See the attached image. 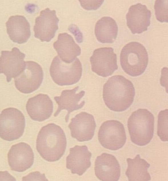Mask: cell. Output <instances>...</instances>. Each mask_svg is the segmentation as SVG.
Returning a JSON list of instances; mask_svg holds the SVG:
<instances>
[{
	"label": "cell",
	"instance_id": "obj_9",
	"mask_svg": "<svg viewBox=\"0 0 168 181\" xmlns=\"http://www.w3.org/2000/svg\"><path fill=\"white\" fill-rule=\"evenodd\" d=\"M90 61L92 71L103 77L111 75L118 69L117 55L111 47L95 49Z\"/></svg>",
	"mask_w": 168,
	"mask_h": 181
},
{
	"label": "cell",
	"instance_id": "obj_7",
	"mask_svg": "<svg viewBox=\"0 0 168 181\" xmlns=\"http://www.w3.org/2000/svg\"><path fill=\"white\" fill-rule=\"evenodd\" d=\"M98 137L102 146L112 150L122 148L127 139L123 125L115 120H108L102 123L98 131Z\"/></svg>",
	"mask_w": 168,
	"mask_h": 181
},
{
	"label": "cell",
	"instance_id": "obj_3",
	"mask_svg": "<svg viewBox=\"0 0 168 181\" xmlns=\"http://www.w3.org/2000/svg\"><path fill=\"white\" fill-rule=\"evenodd\" d=\"M154 121L153 114L146 109L139 108L133 112L127 121L131 141L139 146L149 144L153 136Z\"/></svg>",
	"mask_w": 168,
	"mask_h": 181
},
{
	"label": "cell",
	"instance_id": "obj_24",
	"mask_svg": "<svg viewBox=\"0 0 168 181\" xmlns=\"http://www.w3.org/2000/svg\"><path fill=\"white\" fill-rule=\"evenodd\" d=\"M154 7L157 20L161 23H168V0H156Z\"/></svg>",
	"mask_w": 168,
	"mask_h": 181
},
{
	"label": "cell",
	"instance_id": "obj_14",
	"mask_svg": "<svg viewBox=\"0 0 168 181\" xmlns=\"http://www.w3.org/2000/svg\"><path fill=\"white\" fill-rule=\"evenodd\" d=\"M94 170L96 176L103 181H117L120 177V166L115 156L103 153L96 158Z\"/></svg>",
	"mask_w": 168,
	"mask_h": 181
},
{
	"label": "cell",
	"instance_id": "obj_22",
	"mask_svg": "<svg viewBox=\"0 0 168 181\" xmlns=\"http://www.w3.org/2000/svg\"><path fill=\"white\" fill-rule=\"evenodd\" d=\"M127 168L125 175L129 181H148L151 178L147 170L150 164L145 159L141 158L139 154L134 158L127 159Z\"/></svg>",
	"mask_w": 168,
	"mask_h": 181
},
{
	"label": "cell",
	"instance_id": "obj_13",
	"mask_svg": "<svg viewBox=\"0 0 168 181\" xmlns=\"http://www.w3.org/2000/svg\"><path fill=\"white\" fill-rule=\"evenodd\" d=\"M71 136L80 142L89 141L94 135L96 123L93 116L85 112L76 114L68 125Z\"/></svg>",
	"mask_w": 168,
	"mask_h": 181
},
{
	"label": "cell",
	"instance_id": "obj_17",
	"mask_svg": "<svg viewBox=\"0 0 168 181\" xmlns=\"http://www.w3.org/2000/svg\"><path fill=\"white\" fill-rule=\"evenodd\" d=\"M91 155L86 146L76 145L69 148L66 158V167L72 174L81 176L91 167Z\"/></svg>",
	"mask_w": 168,
	"mask_h": 181
},
{
	"label": "cell",
	"instance_id": "obj_20",
	"mask_svg": "<svg viewBox=\"0 0 168 181\" xmlns=\"http://www.w3.org/2000/svg\"><path fill=\"white\" fill-rule=\"evenodd\" d=\"M53 47L59 57L63 62L70 63L81 54V49L71 35L64 33L59 34Z\"/></svg>",
	"mask_w": 168,
	"mask_h": 181
},
{
	"label": "cell",
	"instance_id": "obj_11",
	"mask_svg": "<svg viewBox=\"0 0 168 181\" xmlns=\"http://www.w3.org/2000/svg\"><path fill=\"white\" fill-rule=\"evenodd\" d=\"M25 55L16 47L11 51H2L0 58V73L6 76L7 82L18 76L24 70L25 65Z\"/></svg>",
	"mask_w": 168,
	"mask_h": 181
},
{
	"label": "cell",
	"instance_id": "obj_5",
	"mask_svg": "<svg viewBox=\"0 0 168 181\" xmlns=\"http://www.w3.org/2000/svg\"><path fill=\"white\" fill-rule=\"evenodd\" d=\"M49 71L53 81L61 86L71 85L77 83L82 75V64L76 58L72 63H65L58 56L53 59Z\"/></svg>",
	"mask_w": 168,
	"mask_h": 181
},
{
	"label": "cell",
	"instance_id": "obj_10",
	"mask_svg": "<svg viewBox=\"0 0 168 181\" xmlns=\"http://www.w3.org/2000/svg\"><path fill=\"white\" fill-rule=\"evenodd\" d=\"M59 21L55 10L46 8L41 11L35 20L33 27L35 37L42 42L50 41L58 29Z\"/></svg>",
	"mask_w": 168,
	"mask_h": 181
},
{
	"label": "cell",
	"instance_id": "obj_1",
	"mask_svg": "<svg viewBox=\"0 0 168 181\" xmlns=\"http://www.w3.org/2000/svg\"><path fill=\"white\" fill-rule=\"evenodd\" d=\"M135 92L132 82L124 76L115 75L110 77L103 86L104 103L110 110L124 111L132 104Z\"/></svg>",
	"mask_w": 168,
	"mask_h": 181
},
{
	"label": "cell",
	"instance_id": "obj_21",
	"mask_svg": "<svg viewBox=\"0 0 168 181\" xmlns=\"http://www.w3.org/2000/svg\"><path fill=\"white\" fill-rule=\"evenodd\" d=\"M118 32L117 23L111 17H103L95 24V35L97 40L101 43H113L117 37Z\"/></svg>",
	"mask_w": 168,
	"mask_h": 181
},
{
	"label": "cell",
	"instance_id": "obj_12",
	"mask_svg": "<svg viewBox=\"0 0 168 181\" xmlns=\"http://www.w3.org/2000/svg\"><path fill=\"white\" fill-rule=\"evenodd\" d=\"M7 159L11 170L22 172L33 165L34 154L29 144L21 142L11 146L8 153Z\"/></svg>",
	"mask_w": 168,
	"mask_h": 181
},
{
	"label": "cell",
	"instance_id": "obj_4",
	"mask_svg": "<svg viewBox=\"0 0 168 181\" xmlns=\"http://www.w3.org/2000/svg\"><path fill=\"white\" fill-rule=\"evenodd\" d=\"M148 60L146 48L137 42L128 43L121 51V66L125 72L131 76L137 77L142 74L146 69Z\"/></svg>",
	"mask_w": 168,
	"mask_h": 181
},
{
	"label": "cell",
	"instance_id": "obj_2",
	"mask_svg": "<svg viewBox=\"0 0 168 181\" xmlns=\"http://www.w3.org/2000/svg\"><path fill=\"white\" fill-rule=\"evenodd\" d=\"M67 141L61 127L53 123L42 127L36 140V148L40 155L49 162L56 161L64 155Z\"/></svg>",
	"mask_w": 168,
	"mask_h": 181
},
{
	"label": "cell",
	"instance_id": "obj_8",
	"mask_svg": "<svg viewBox=\"0 0 168 181\" xmlns=\"http://www.w3.org/2000/svg\"><path fill=\"white\" fill-rule=\"evenodd\" d=\"M43 78V71L41 66L35 62L26 61L23 71L14 78L15 85L21 92L30 93L39 88Z\"/></svg>",
	"mask_w": 168,
	"mask_h": 181
},
{
	"label": "cell",
	"instance_id": "obj_25",
	"mask_svg": "<svg viewBox=\"0 0 168 181\" xmlns=\"http://www.w3.org/2000/svg\"><path fill=\"white\" fill-rule=\"evenodd\" d=\"M81 6L87 10H95L102 5L104 0H79Z\"/></svg>",
	"mask_w": 168,
	"mask_h": 181
},
{
	"label": "cell",
	"instance_id": "obj_15",
	"mask_svg": "<svg viewBox=\"0 0 168 181\" xmlns=\"http://www.w3.org/2000/svg\"><path fill=\"white\" fill-rule=\"evenodd\" d=\"M151 11L140 3L131 5L126 15L127 24L133 34L147 30L150 24Z\"/></svg>",
	"mask_w": 168,
	"mask_h": 181
},
{
	"label": "cell",
	"instance_id": "obj_26",
	"mask_svg": "<svg viewBox=\"0 0 168 181\" xmlns=\"http://www.w3.org/2000/svg\"><path fill=\"white\" fill-rule=\"evenodd\" d=\"M22 181L41 180L48 181L45 174H41L39 172L36 171L31 172L27 175L23 176L22 178Z\"/></svg>",
	"mask_w": 168,
	"mask_h": 181
},
{
	"label": "cell",
	"instance_id": "obj_19",
	"mask_svg": "<svg viewBox=\"0 0 168 181\" xmlns=\"http://www.w3.org/2000/svg\"><path fill=\"white\" fill-rule=\"evenodd\" d=\"M7 33L10 40L19 44L26 42L30 37L29 23L22 15L10 16L6 23Z\"/></svg>",
	"mask_w": 168,
	"mask_h": 181
},
{
	"label": "cell",
	"instance_id": "obj_6",
	"mask_svg": "<svg viewBox=\"0 0 168 181\" xmlns=\"http://www.w3.org/2000/svg\"><path fill=\"white\" fill-rule=\"evenodd\" d=\"M25 125V117L17 109L9 107L3 109L0 114V135L1 138L11 141L23 135Z\"/></svg>",
	"mask_w": 168,
	"mask_h": 181
},
{
	"label": "cell",
	"instance_id": "obj_18",
	"mask_svg": "<svg viewBox=\"0 0 168 181\" xmlns=\"http://www.w3.org/2000/svg\"><path fill=\"white\" fill-rule=\"evenodd\" d=\"M79 88L77 86L71 90H63L59 96H55L54 99L58 105V108L54 114L57 116L63 110H65L67 113L65 117V120L67 122L71 112L82 108L85 104L81 99L85 94V91L82 90L77 93Z\"/></svg>",
	"mask_w": 168,
	"mask_h": 181
},
{
	"label": "cell",
	"instance_id": "obj_16",
	"mask_svg": "<svg viewBox=\"0 0 168 181\" xmlns=\"http://www.w3.org/2000/svg\"><path fill=\"white\" fill-rule=\"evenodd\" d=\"M26 108L32 120L42 122L51 116L53 112V103L47 94L40 93L28 99Z\"/></svg>",
	"mask_w": 168,
	"mask_h": 181
},
{
	"label": "cell",
	"instance_id": "obj_23",
	"mask_svg": "<svg viewBox=\"0 0 168 181\" xmlns=\"http://www.w3.org/2000/svg\"><path fill=\"white\" fill-rule=\"evenodd\" d=\"M168 113L166 109L161 111L158 116L157 134L163 142L168 140Z\"/></svg>",
	"mask_w": 168,
	"mask_h": 181
}]
</instances>
